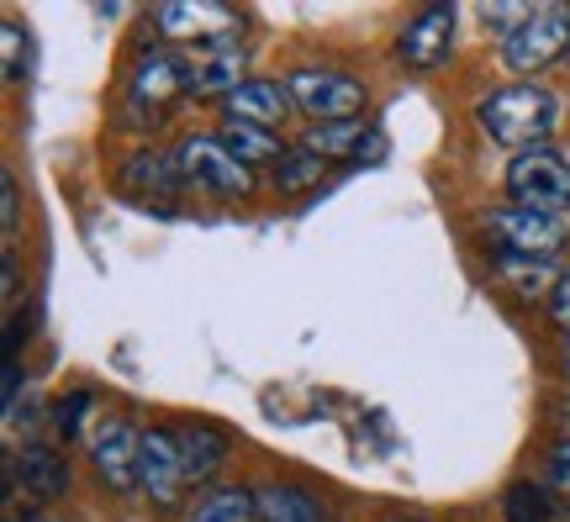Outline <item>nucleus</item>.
Here are the masks:
<instances>
[{"mask_svg": "<svg viewBox=\"0 0 570 522\" xmlns=\"http://www.w3.org/2000/svg\"><path fill=\"white\" fill-rule=\"evenodd\" d=\"M302 148H312V154H323L327 164L333 159H381L386 154V142H381V132L370 127V121H327V127H312L306 132V142Z\"/></svg>", "mask_w": 570, "mask_h": 522, "instance_id": "11", "label": "nucleus"}, {"mask_svg": "<svg viewBox=\"0 0 570 522\" xmlns=\"http://www.w3.org/2000/svg\"><path fill=\"white\" fill-rule=\"evenodd\" d=\"M502 512H508V522H550V506H544V491H539V485H508Z\"/></svg>", "mask_w": 570, "mask_h": 522, "instance_id": "23", "label": "nucleus"}, {"mask_svg": "<svg viewBox=\"0 0 570 522\" xmlns=\"http://www.w3.org/2000/svg\"><path fill=\"white\" fill-rule=\"evenodd\" d=\"M0 201H6V211H0V217H6V233H17V180H11V175H0Z\"/></svg>", "mask_w": 570, "mask_h": 522, "instance_id": "27", "label": "nucleus"}, {"mask_svg": "<svg viewBox=\"0 0 570 522\" xmlns=\"http://www.w3.org/2000/svg\"><path fill=\"white\" fill-rule=\"evenodd\" d=\"M175 164H180L185 180L206 185V190H217V196H244L248 190V169L227 154L223 138H185Z\"/></svg>", "mask_w": 570, "mask_h": 522, "instance_id": "8", "label": "nucleus"}, {"mask_svg": "<svg viewBox=\"0 0 570 522\" xmlns=\"http://www.w3.org/2000/svg\"><path fill=\"white\" fill-rule=\"evenodd\" d=\"M285 96L323 127L327 121H354L365 111V85L354 75H338V69H296V75H285Z\"/></svg>", "mask_w": 570, "mask_h": 522, "instance_id": "4", "label": "nucleus"}, {"mask_svg": "<svg viewBox=\"0 0 570 522\" xmlns=\"http://www.w3.org/2000/svg\"><path fill=\"white\" fill-rule=\"evenodd\" d=\"M550 485L570 491V443H554V454H550Z\"/></svg>", "mask_w": 570, "mask_h": 522, "instance_id": "26", "label": "nucleus"}, {"mask_svg": "<svg viewBox=\"0 0 570 522\" xmlns=\"http://www.w3.org/2000/svg\"><path fill=\"white\" fill-rule=\"evenodd\" d=\"M223 106H227V121H248V127H269L275 132V121H285L291 96L275 80H244Z\"/></svg>", "mask_w": 570, "mask_h": 522, "instance_id": "14", "label": "nucleus"}, {"mask_svg": "<svg viewBox=\"0 0 570 522\" xmlns=\"http://www.w3.org/2000/svg\"><path fill=\"white\" fill-rule=\"evenodd\" d=\"M323 175H327V159L312 154V148H291V154L275 164V185H281L285 196H302L312 185H323Z\"/></svg>", "mask_w": 570, "mask_h": 522, "instance_id": "21", "label": "nucleus"}, {"mask_svg": "<svg viewBox=\"0 0 570 522\" xmlns=\"http://www.w3.org/2000/svg\"><path fill=\"white\" fill-rule=\"evenodd\" d=\"M454 48V6H428L407 21V32L396 42V53L407 69H439Z\"/></svg>", "mask_w": 570, "mask_h": 522, "instance_id": "10", "label": "nucleus"}, {"mask_svg": "<svg viewBox=\"0 0 570 522\" xmlns=\"http://www.w3.org/2000/svg\"><path fill=\"white\" fill-rule=\"evenodd\" d=\"M138 449L142 433H132V422L106 417L90 439V460H96V475H101L111 491H132L138 485Z\"/></svg>", "mask_w": 570, "mask_h": 522, "instance_id": "9", "label": "nucleus"}, {"mask_svg": "<svg viewBox=\"0 0 570 522\" xmlns=\"http://www.w3.org/2000/svg\"><path fill=\"white\" fill-rule=\"evenodd\" d=\"M497 264H502V280L518 285V296H544L550 264H539V259H497Z\"/></svg>", "mask_w": 570, "mask_h": 522, "instance_id": "22", "label": "nucleus"}, {"mask_svg": "<svg viewBox=\"0 0 570 522\" xmlns=\"http://www.w3.org/2000/svg\"><path fill=\"white\" fill-rule=\"evenodd\" d=\"M138 485L148 491V502L159 506V512H169V506L180 502L185 460H180V443H175V433H164V427H148V433H142Z\"/></svg>", "mask_w": 570, "mask_h": 522, "instance_id": "7", "label": "nucleus"}, {"mask_svg": "<svg viewBox=\"0 0 570 522\" xmlns=\"http://www.w3.org/2000/svg\"><path fill=\"white\" fill-rule=\"evenodd\" d=\"M185 75H190V96H233L238 85H244V48H238V38L233 32H223V38H206L190 48V63H185Z\"/></svg>", "mask_w": 570, "mask_h": 522, "instance_id": "6", "label": "nucleus"}, {"mask_svg": "<svg viewBox=\"0 0 570 522\" xmlns=\"http://www.w3.org/2000/svg\"><path fill=\"white\" fill-rule=\"evenodd\" d=\"M475 121H481V132H487L491 142L518 148V154H533V148H544V138L554 132L560 101H554L544 85H508V90H497V96H487V101L475 106Z\"/></svg>", "mask_w": 570, "mask_h": 522, "instance_id": "1", "label": "nucleus"}, {"mask_svg": "<svg viewBox=\"0 0 570 522\" xmlns=\"http://www.w3.org/2000/svg\"><path fill=\"white\" fill-rule=\"evenodd\" d=\"M85 412H90V391H75V396H63V402L53 406V422H59L63 439H75L85 427Z\"/></svg>", "mask_w": 570, "mask_h": 522, "instance_id": "24", "label": "nucleus"}, {"mask_svg": "<svg viewBox=\"0 0 570 522\" xmlns=\"http://www.w3.org/2000/svg\"><path fill=\"white\" fill-rule=\"evenodd\" d=\"M508 196L518 206H533V211L560 217L570 206V154H554V148L518 154V159L508 164Z\"/></svg>", "mask_w": 570, "mask_h": 522, "instance_id": "3", "label": "nucleus"}, {"mask_svg": "<svg viewBox=\"0 0 570 522\" xmlns=\"http://www.w3.org/2000/svg\"><path fill=\"white\" fill-rule=\"evenodd\" d=\"M491 243H497V259H539L550 264L566 248V221L550 211H533V206H502L487 221Z\"/></svg>", "mask_w": 570, "mask_h": 522, "instance_id": "2", "label": "nucleus"}, {"mask_svg": "<svg viewBox=\"0 0 570 522\" xmlns=\"http://www.w3.org/2000/svg\"><path fill=\"white\" fill-rule=\"evenodd\" d=\"M550 317L570 333V269L560 275V280H554V290H550Z\"/></svg>", "mask_w": 570, "mask_h": 522, "instance_id": "25", "label": "nucleus"}, {"mask_svg": "<svg viewBox=\"0 0 570 522\" xmlns=\"http://www.w3.org/2000/svg\"><path fill=\"white\" fill-rule=\"evenodd\" d=\"M223 148L244 164V169L248 164H281L285 159L281 138H275L269 127H248V121H223Z\"/></svg>", "mask_w": 570, "mask_h": 522, "instance_id": "17", "label": "nucleus"}, {"mask_svg": "<svg viewBox=\"0 0 570 522\" xmlns=\"http://www.w3.org/2000/svg\"><path fill=\"white\" fill-rule=\"evenodd\" d=\"M254 518H259V496H248L238 485L206 491V496H196V506L185 512V522H254Z\"/></svg>", "mask_w": 570, "mask_h": 522, "instance_id": "18", "label": "nucleus"}, {"mask_svg": "<svg viewBox=\"0 0 570 522\" xmlns=\"http://www.w3.org/2000/svg\"><path fill=\"white\" fill-rule=\"evenodd\" d=\"M570 53V11L566 6H533V17L502 42V59L512 75H539L544 63Z\"/></svg>", "mask_w": 570, "mask_h": 522, "instance_id": "5", "label": "nucleus"}, {"mask_svg": "<svg viewBox=\"0 0 570 522\" xmlns=\"http://www.w3.org/2000/svg\"><path fill=\"white\" fill-rule=\"evenodd\" d=\"M402 522H407V518H402Z\"/></svg>", "mask_w": 570, "mask_h": 522, "instance_id": "29", "label": "nucleus"}, {"mask_svg": "<svg viewBox=\"0 0 570 522\" xmlns=\"http://www.w3.org/2000/svg\"><path fill=\"white\" fill-rule=\"evenodd\" d=\"M159 27L164 38H180V42H206V38H223L238 27V11H227V6H212V0H190V6H159Z\"/></svg>", "mask_w": 570, "mask_h": 522, "instance_id": "12", "label": "nucleus"}, {"mask_svg": "<svg viewBox=\"0 0 570 522\" xmlns=\"http://www.w3.org/2000/svg\"><path fill=\"white\" fill-rule=\"evenodd\" d=\"M259 522H327L317 496H306L296 485H265L259 491Z\"/></svg>", "mask_w": 570, "mask_h": 522, "instance_id": "19", "label": "nucleus"}, {"mask_svg": "<svg viewBox=\"0 0 570 522\" xmlns=\"http://www.w3.org/2000/svg\"><path fill=\"white\" fill-rule=\"evenodd\" d=\"M185 85H190V75H185L180 59H169V53H142L138 69H132V85H127V96L138 106H148L154 117H159V106L169 101V96H180Z\"/></svg>", "mask_w": 570, "mask_h": 522, "instance_id": "13", "label": "nucleus"}, {"mask_svg": "<svg viewBox=\"0 0 570 522\" xmlns=\"http://www.w3.org/2000/svg\"><path fill=\"white\" fill-rule=\"evenodd\" d=\"M560 364H566V375H570V333H566V343H560Z\"/></svg>", "mask_w": 570, "mask_h": 522, "instance_id": "28", "label": "nucleus"}, {"mask_svg": "<svg viewBox=\"0 0 570 522\" xmlns=\"http://www.w3.org/2000/svg\"><path fill=\"white\" fill-rule=\"evenodd\" d=\"M175 443H180V460H185V481H212V475L227 464V433H217L212 422L180 427Z\"/></svg>", "mask_w": 570, "mask_h": 522, "instance_id": "15", "label": "nucleus"}, {"mask_svg": "<svg viewBox=\"0 0 570 522\" xmlns=\"http://www.w3.org/2000/svg\"><path fill=\"white\" fill-rule=\"evenodd\" d=\"M175 180H180V164L164 159V154H138V159L122 169V185L127 190H142V196H169L175 190Z\"/></svg>", "mask_w": 570, "mask_h": 522, "instance_id": "20", "label": "nucleus"}, {"mask_svg": "<svg viewBox=\"0 0 570 522\" xmlns=\"http://www.w3.org/2000/svg\"><path fill=\"white\" fill-rule=\"evenodd\" d=\"M17 481L27 496H38V502H53L69 491V464L53 454V449H21L17 454Z\"/></svg>", "mask_w": 570, "mask_h": 522, "instance_id": "16", "label": "nucleus"}]
</instances>
